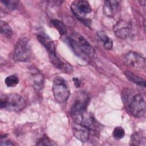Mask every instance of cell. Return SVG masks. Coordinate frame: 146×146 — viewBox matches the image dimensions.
Returning a JSON list of instances; mask_svg holds the SVG:
<instances>
[{"label": "cell", "mask_w": 146, "mask_h": 146, "mask_svg": "<svg viewBox=\"0 0 146 146\" xmlns=\"http://www.w3.org/2000/svg\"><path fill=\"white\" fill-rule=\"evenodd\" d=\"M67 41L74 53L81 58L87 60L94 57V48L79 34L72 33L67 38Z\"/></svg>", "instance_id": "obj_1"}, {"label": "cell", "mask_w": 146, "mask_h": 146, "mask_svg": "<svg viewBox=\"0 0 146 146\" xmlns=\"http://www.w3.org/2000/svg\"><path fill=\"white\" fill-rule=\"evenodd\" d=\"M26 106L24 99L15 93L5 94L1 96L0 107L7 111L18 112L23 110Z\"/></svg>", "instance_id": "obj_2"}, {"label": "cell", "mask_w": 146, "mask_h": 146, "mask_svg": "<svg viewBox=\"0 0 146 146\" xmlns=\"http://www.w3.org/2000/svg\"><path fill=\"white\" fill-rule=\"evenodd\" d=\"M32 56V50L29 40L26 38H21L17 42L13 53V59L18 62H26Z\"/></svg>", "instance_id": "obj_3"}, {"label": "cell", "mask_w": 146, "mask_h": 146, "mask_svg": "<svg viewBox=\"0 0 146 146\" xmlns=\"http://www.w3.org/2000/svg\"><path fill=\"white\" fill-rule=\"evenodd\" d=\"M52 92L55 100L60 103L65 102L70 96L69 87L66 80L61 77H56L53 82Z\"/></svg>", "instance_id": "obj_4"}, {"label": "cell", "mask_w": 146, "mask_h": 146, "mask_svg": "<svg viewBox=\"0 0 146 146\" xmlns=\"http://www.w3.org/2000/svg\"><path fill=\"white\" fill-rule=\"evenodd\" d=\"M128 108L136 117H141L145 113V100L140 94H136L128 101Z\"/></svg>", "instance_id": "obj_5"}, {"label": "cell", "mask_w": 146, "mask_h": 146, "mask_svg": "<svg viewBox=\"0 0 146 146\" xmlns=\"http://www.w3.org/2000/svg\"><path fill=\"white\" fill-rule=\"evenodd\" d=\"M89 100L88 96L84 92L80 93L77 96L70 111L71 116L74 121L86 111Z\"/></svg>", "instance_id": "obj_6"}, {"label": "cell", "mask_w": 146, "mask_h": 146, "mask_svg": "<svg viewBox=\"0 0 146 146\" xmlns=\"http://www.w3.org/2000/svg\"><path fill=\"white\" fill-rule=\"evenodd\" d=\"M71 7L73 13L80 21L86 18L85 16L91 11L90 3L86 1H75L72 2Z\"/></svg>", "instance_id": "obj_7"}, {"label": "cell", "mask_w": 146, "mask_h": 146, "mask_svg": "<svg viewBox=\"0 0 146 146\" xmlns=\"http://www.w3.org/2000/svg\"><path fill=\"white\" fill-rule=\"evenodd\" d=\"M125 62L127 64L136 68H144L145 67V58L137 52L129 51L124 56Z\"/></svg>", "instance_id": "obj_8"}, {"label": "cell", "mask_w": 146, "mask_h": 146, "mask_svg": "<svg viewBox=\"0 0 146 146\" xmlns=\"http://www.w3.org/2000/svg\"><path fill=\"white\" fill-rule=\"evenodd\" d=\"M49 57L52 64L58 69L66 74H71L73 72L72 67L68 62L59 56L56 52L49 54Z\"/></svg>", "instance_id": "obj_9"}, {"label": "cell", "mask_w": 146, "mask_h": 146, "mask_svg": "<svg viewBox=\"0 0 146 146\" xmlns=\"http://www.w3.org/2000/svg\"><path fill=\"white\" fill-rule=\"evenodd\" d=\"M113 30L117 37L121 39H126L131 35L132 26L128 22L121 20L113 26Z\"/></svg>", "instance_id": "obj_10"}, {"label": "cell", "mask_w": 146, "mask_h": 146, "mask_svg": "<svg viewBox=\"0 0 146 146\" xmlns=\"http://www.w3.org/2000/svg\"><path fill=\"white\" fill-rule=\"evenodd\" d=\"M90 129L86 125L75 123L72 125V132L74 136L82 142L87 141L90 134Z\"/></svg>", "instance_id": "obj_11"}, {"label": "cell", "mask_w": 146, "mask_h": 146, "mask_svg": "<svg viewBox=\"0 0 146 146\" xmlns=\"http://www.w3.org/2000/svg\"><path fill=\"white\" fill-rule=\"evenodd\" d=\"M37 39L39 42L44 46L49 54L56 52L55 45L53 40L44 33L41 32L37 35Z\"/></svg>", "instance_id": "obj_12"}, {"label": "cell", "mask_w": 146, "mask_h": 146, "mask_svg": "<svg viewBox=\"0 0 146 146\" xmlns=\"http://www.w3.org/2000/svg\"><path fill=\"white\" fill-rule=\"evenodd\" d=\"M120 1H105L104 2L103 10L106 15L112 17L118 10Z\"/></svg>", "instance_id": "obj_13"}, {"label": "cell", "mask_w": 146, "mask_h": 146, "mask_svg": "<svg viewBox=\"0 0 146 146\" xmlns=\"http://www.w3.org/2000/svg\"><path fill=\"white\" fill-rule=\"evenodd\" d=\"M33 86L36 91L41 90L43 87L44 79L43 76L39 72L35 71L32 73Z\"/></svg>", "instance_id": "obj_14"}, {"label": "cell", "mask_w": 146, "mask_h": 146, "mask_svg": "<svg viewBox=\"0 0 146 146\" xmlns=\"http://www.w3.org/2000/svg\"><path fill=\"white\" fill-rule=\"evenodd\" d=\"M124 74L125 76L127 78V79H128L130 81H131L133 83L143 87H145V80L143 78H141V77L134 74L133 73L129 71H125Z\"/></svg>", "instance_id": "obj_15"}, {"label": "cell", "mask_w": 146, "mask_h": 146, "mask_svg": "<svg viewBox=\"0 0 146 146\" xmlns=\"http://www.w3.org/2000/svg\"><path fill=\"white\" fill-rule=\"evenodd\" d=\"M97 35L100 39L103 42L104 47L107 50H111L112 48V40L108 36V35L103 31H98Z\"/></svg>", "instance_id": "obj_16"}, {"label": "cell", "mask_w": 146, "mask_h": 146, "mask_svg": "<svg viewBox=\"0 0 146 146\" xmlns=\"http://www.w3.org/2000/svg\"><path fill=\"white\" fill-rule=\"evenodd\" d=\"M145 139L144 136H143V135L141 133L136 132L131 136L130 145H144L143 143L145 144Z\"/></svg>", "instance_id": "obj_17"}, {"label": "cell", "mask_w": 146, "mask_h": 146, "mask_svg": "<svg viewBox=\"0 0 146 146\" xmlns=\"http://www.w3.org/2000/svg\"><path fill=\"white\" fill-rule=\"evenodd\" d=\"M51 23L58 31L60 35H63L67 33L66 27L62 21L54 19L51 21Z\"/></svg>", "instance_id": "obj_18"}, {"label": "cell", "mask_w": 146, "mask_h": 146, "mask_svg": "<svg viewBox=\"0 0 146 146\" xmlns=\"http://www.w3.org/2000/svg\"><path fill=\"white\" fill-rule=\"evenodd\" d=\"M1 33L4 36L7 38H10L13 34V31L9 25L1 21Z\"/></svg>", "instance_id": "obj_19"}, {"label": "cell", "mask_w": 146, "mask_h": 146, "mask_svg": "<svg viewBox=\"0 0 146 146\" xmlns=\"http://www.w3.org/2000/svg\"><path fill=\"white\" fill-rule=\"evenodd\" d=\"M5 83L7 87H14L19 83V79L16 75H11L6 78Z\"/></svg>", "instance_id": "obj_20"}, {"label": "cell", "mask_w": 146, "mask_h": 146, "mask_svg": "<svg viewBox=\"0 0 146 146\" xmlns=\"http://www.w3.org/2000/svg\"><path fill=\"white\" fill-rule=\"evenodd\" d=\"M9 10H14L16 9L19 4V1L16 0H5L1 1Z\"/></svg>", "instance_id": "obj_21"}, {"label": "cell", "mask_w": 146, "mask_h": 146, "mask_svg": "<svg viewBox=\"0 0 146 146\" xmlns=\"http://www.w3.org/2000/svg\"><path fill=\"white\" fill-rule=\"evenodd\" d=\"M125 135L124 129L121 127H116L112 132V135L114 138L116 139H122Z\"/></svg>", "instance_id": "obj_22"}, {"label": "cell", "mask_w": 146, "mask_h": 146, "mask_svg": "<svg viewBox=\"0 0 146 146\" xmlns=\"http://www.w3.org/2000/svg\"><path fill=\"white\" fill-rule=\"evenodd\" d=\"M38 145H56L52 141H51L47 136L44 135L42 138L38 141L36 144Z\"/></svg>", "instance_id": "obj_23"}, {"label": "cell", "mask_w": 146, "mask_h": 146, "mask_svg": "<svg viewBox=\"0 0 146 146\" xmlns=\"http://www.w3.org/2000/svg\"><path fill=\"white\" fill-rule=\"evenodd\" d=\"M0 145H5V146H10V145H14V144L10 141L9 140H7L3 137L1 138V143Z\"/></svg>", "instance_id": "obj_24"}, {"label": "cell", "mask_w": 146, "mask_h": 146, "mask_svg": "<svg viewBox=\"0 0 146 146\" xmlns=\"http://www.w3.org/2000/svg\"><path fill=\"white\" fill-rule=\"evenodd\" d=\"M72 80L74 82V84L76 86V87H79L80 86V82L78 78H72Z\"/></svg>", "instance_id": "obj_25"}]
</instances>
